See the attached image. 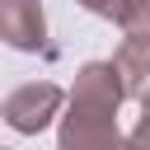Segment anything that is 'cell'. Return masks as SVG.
<instances>
[{"instance_id": "3957f363", "label": "cell", "mask_w": 150, "mask_h": 150, "mask_svg": "<svg viewBox=\"0 0 150 150\" xmlns=\"http://www.w3.org/2000/svg\"><path fill=\"white\" fill-rule=\"evenodd\" d=\"M0 42L14 52H42L47 47L42 0H0Z\"/></svg>"}, {"instance_id": "52a82bcc", "label": "cell", "mask_w": 150, "mask_h": 150, "mask_svg": "<svg viewBox=\"0 0 150 150\" xmlns=\"http://www.w3.org/2000/svg\"><path fill=\"white\" fill-rule=\"evenodd\" d=\"M75 5L89 9V14H98V19H112V23H117V14H122L127 0H75Z\"/></svg>"}, {"instance_id": "7a4b0ae2", "label": "cell", "mask_w": 150, "mask_h": 150, "mask_svg": "<svg viewBox=\"0 0 150 150\" xmlns=\"http://www.w3.org/2000/svg\"><path fill=\"white\" fill-rule=\"evenodd\" d=\"M61 103H66L61 84H52V80H28V84H19V89L5 94L0 117H5L9 131H19V136H38V131H47V127L61 117Z\"/></svg>"}, {"instance_id": "277c9868", "label": "cell", "mask_w": 150, "mask_h": 150, "mask_svg": "<svg viewBox=\"0 0 150 150\" xmlns=\"http://www.w3.org/2000/svg\"><path fill=\"white\" fill-rule=\"evenodd\" d=\"M112 66H117V75H122L127 98H141V94L150 89V42L122 38V47L112 52Z\"/></svg>"}, {"instance_id": "5b68a950", "label": "cell", "mask_w": 150, "mask_h": 150, "mask_svg": "<svg viewBox=\"0 0 150 150\" xmlns=\"http://www.w3.org/2000/svg\"><path fill=\"white\" fill-rule=\"evenodd\" d=\"M117 28H122V38L150 42V0H127L122 14H117Z\"/></svg>"}, {"instance_id": "8992f818", "label": "cell", "mask_w": 150, "mask_h": 150, "mask_svg": "<svg viewBox=\"0 0 150 150\" xmlns=\"http://www.w3.org/2000/svg\"><path fill=\"white\" fill-rule=\"evenodd\" d=\"M131 145H150V89L141 94V122L131 127V136H127Z\"/></svg>"}, {"instance_id": "6da1fadb", "label": "cell", "mask_w": 150, "mask_h": 150, "mask_svg": "<svg viewBox=\"0 0 150 150\" xmlns=\"http://www.w3.org/2000/svg\"><path fill=\"white\" fill-rule=\"evenodd\" d=\"M127 103V89H122V75L112 61H84L75 70V84H70V98H66V112H61V150H98V145H117L122 131H117V108Z\"/></svg>"}]
</instances>
